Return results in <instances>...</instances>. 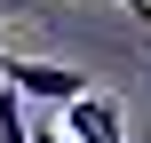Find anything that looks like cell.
<instances>
[{"label": "cell", "instance_id": "1", "mask_svg": "<svg viewBox=\"0 0 151 143\" xmlns=\"http://www.w3.org/2000/svg\"><path fill=\"white\" fill-rule=\"evenodd\" d=\"M0 80H8L16 96H40V103H72V96L96 88L80 64H48V56H0Z\"/></svg>", "mask_w": 151, "mask_h": 143}, {"label": "cell", "instance_id": "2", "mask_svg": "<svg viewBox=\"0 0 151 143\" xmlns=\"http://www.w3.org/2000/svg\"><path fill=\"white\" fill-rule=\"evenodd\" d=\"M64 135H72V143H127V111H119V96H104V88L72 96V103H64Z\"/></svg>", "mask_w": 151, "mask_h": 143}, {"label": "cell", "instance_id": "3", "mask_svg": "<svg viewBox=\"0 0 151 143\" xmlns=\"http://www.w3.org/2000/svg\"><path fill=\"white\" fill-rule=\"evenodd\" d=\"M119 8H135V24H143V32H151V0H119Z\"/></svg>", "mask_w": 151, "mask_h": 143}, {"label": "cell", "instance_id": "4", "mask_svg": "<svg viewBox=\"0 0 151 143\" xmlns=\"http://www.w3.org/2000/svg\"><path fill=\"white\" fill-rule=\"evenodd\" d=\"M32 143H72V135H64V127H32Z\"/></svg>", "mask_w": 151, "mask_h": 143}, {"label": "cell", "instance_id": "5", "mask_svg": "<svg viewBox=\"0 0 151 143\" xmlns=\"http://www.w3.org/2000/svg\"><path fill=\"white\" fill-rule=\"evenodd\" d=\"M0 56H8V48H0Z\"/></svg>", "mask_w": 151, "mask_h": 143}]
</instances>
